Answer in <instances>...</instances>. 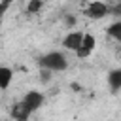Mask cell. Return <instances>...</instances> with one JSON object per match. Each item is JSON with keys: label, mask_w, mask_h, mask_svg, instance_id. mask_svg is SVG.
<instances>
[{"label": "cell", "mask_w": 121, "mask_h": 121, "mask_svg": "<svg viewBox=\"0 0 121 121\" xmlns=\"http://www.w3.org/2000/svg\"><path fill=\"white\" fill-rule=\"evenodd\" d=\"M38 64L40 68H45L51 72H64L68 68V59L62 51H47L45 55L40 57Z\"/></svg>", "instance_id": "cell-1"}, {"label": "cell", "mask_w": 121, "mask_h": 121, "mask_svg": "<svg viewBox=\"0 0 121 121\" xmlns=\"http://www.w3.org/2000/svg\"><path fill=\"white\" fill-rule=\"evenodd\" d=\"M83 13L89 17V19H95V21H100L108 15H112V6H108L106 2L102 0H93L87 4V8L83 9Z\"/></svg>", "instance_id": "cell-2"}, {"label": "cell", "mask_w": 121, "mask_h": 121, "mask_svg": "<svg viewBox=\"0 0 121 121\" xmlns=\"http://www.w3.org/2000/svg\"><path fill=\"white\" fill-rule=\"evenodd\" d=\"M23 100V104L34 113V112H38L42 106H43V102H45V95L42 93V91H36V89H30V91H26L25 93V96L21 98Z\"/></svg>", "instance_id": "cell-3"}, {"label": "cell", "mask_w": 121, "mask_h": 121, "mask_svg": "<svg viewBox=\"0 0 121 121\" xmlns=\"http://www.w3.org/2000/svg\"><path fill=\"white\" fill-rule=\"evenodd\" d=\"M83 34L85 32H81V30H76V28H72L64 38H62V42H60V45L66 49V51H78L79 49V45H81V40H83Z\"/></svg>", "instance_id": "cell-4"}, {"label": "cell", "mask_w": 121, "mask_h": 121, "mask_svg": "<svg viewBox=\"0 0 121 121\" xmlns=\"http://www.w3.org/2000/svg\"><path fill=\"white\" fill-rule=\"evenodd\" d=\"M95 47H96V38H95V34L85 32V34H83V40H81V45H79V49L76 51V57H78V59H87V57L95 51Z\"/></svg>", "instance_id": "cell-5"}, {"label": "cell", "mask_w": 121, "mask_h": 121, "mask_svg": "<svg viewBox=\"0 0 121 121\" xmlns=\"http://www.w3.org/2000/svg\"><path fill=\"white\" fill-rule=\"evenodd\" d=\"M9 113H11V117H13L15 121H28V117L32 115V112L23 104V100H21V102H15V104L11 106V112H9Z\"/></svg>", "instance_id": "cell-6"}, {"label": "cell", "mask_w": 121, "mask_h": 121, "mask_svg": "<svg viewBox=\"0 0 121 121\" xmlns=\"http://www.w3.org/2000/svg\"><path fill=\"white\" fill-rule=\"evenodd\" d=\"M13 81V70L9 66H0V91H8Z\"/></svg>", "instance_id": "cell-7"}, {"label": "cell", "mask_w": 121, "mask_h": 121, "mask_svg": "<svg viewBox=\"0 0 121 121\" xmlns=\"http://www.w3.org/2000/svg\"><path fill=\"white\" fill-rule=\"evenodd\" d=\"M106 81H108V87H110L113 93H115V91H121V66H119V68L110 70V74H108Z\"/></svg>", "instance_id": "cell-8"}, {"label": "cell", "mask_w": 121, "mask_h": 121, "mask_svg": "<svg viewBox=\"0 0 121 121\" xmlns=\"http://www.w3.org/2000/svg\"><path fill=\"white\" fill-rule=\"evenodd\" d=\"M106 34L112 40H115L117 43H121V19H115L113 23H110L106 28Z\"/></svg>", "instance_id": "cell-9"}, {"label": "cell", "mask_w": 121, "mask_h": 121, "mask_svg": "<svg viewBox=\"0 0 121 121\" xmlns=\"http://www.w3.org/2000/svg\"><path fill=\"white\" fill-rule=\"evenodd\" d=\"M42 8H43V0H28V2H26V13H28V15L40 13Z\"/></svg>", "instance_id": "cell-10"}, {"label": "cell", "mask_w": 121, "mask_h": 121, "mask_svg": "<svg viewBox=\"0 0 121 121\" xmlns=\"http://www.w3.org/2000/svg\"><path fill=\"white\" fill-rule=\"evenodd\" d=\"M76 21H78V19H76V15H72V13L64 15V25H66L70 30H72V28H76Z\"/></svg>", "instance_id": "cell-11"}, {"label": "cell", "mask_w": 121, "mask_h": 121, "mask_svg": "<svg viewBox=\"0 0 121 121\" xmlns=\"http://www.w3.org/2000/svg\"><path fill=\"white\" fill-rule=\"evenodd\" d=\"M51 70H45V68H40V79H42V83H49L51 81Z\"/></svg>", "instance_id": "cell-12"}, {"label": "cell", "mask_w": 121, "mask_h": 121, "mask_svg": "<svg viewBox=\"0 0 121 121\" xmlns=\"http://www.w3.org/2000/svg\"><path fill=\"white\" fill-rule=\"evenodd\" d=\"M13 2H15V0H2V4H0V15H2V13L8 9V6L13 4Z\"/></svg>", "instance_id": "cell-13"}, {"label": "cell", "mask_w": 121, "mask_h": 121, "mask_svg": "<svg viewBox=\"0 0 121 121\" xmlns=\"http://www.w3.org/2000/svg\"><path fill=\"white\" fill-rule=\"evenodd\" d=\"M112 13H115V15L121 19V2H119V4H115V6L112 8Z\"/></svg>", "instance_id": "cell-14"}, {"label": "cell", "mask_w": 121, "mask_h": 121, "mask_svg": "<svg viewBox=\"0 0 121 121\" xmlns=\"http://www.w3.org/2000/svg\"><path fill=\"white\" fill-rule=\"evenodd\" d=\"M70 87H72V89H74V91H79V89H81V87H79V85H78V83H72V85H70Z\"/></svg>", "instance_id": "cell-15"}, {"label": "cell", "mask_w": 121, "mask_h": 121, "mask_svg": "<svg viewBox=\"0 0 121 121\" xmlns=\"http://www.w3.org/2000/svg\"><path fill=\"white\" fill-rule=\"evenodd\" d=\"M119 60H121V49H119Z\"/></svg>", "instance_id": "cell-16"}, {"label": "cell", "mask_w": 121, "mask_h": 121, "mask_svg": "<svg viewBox=\"0 0 121 121\" xmlns=\"http://www.w3.org/2000/svg\"><path fill=\"white\" fill-rule=\"evenodd\" d=\"M0 121H2V115H0Z\"/></svg>", "instance_id": "cell-17"}, {"label": "cell", "mask_w": 121, "mask_h": 121, "mask_svg": "<svg viewBox=\"0 0 121 121\" xmlns=\"http://www.w3.org/2000/svg\"><path fill=\"white\" fill-rule=\"evenodd\" d=\"M0 66H2V64H0Z\"/></svg>", "instance_id": "cell-18"}]
</instances>
